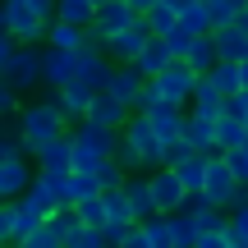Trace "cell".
<instances>
[{"mask_svg": "<svg viewBox=\"0 0 248 248\" xmlns=\"http://www.w3.org/2000/svg\"><path fill=\"white\" fill-rule=\"evenodd\" d=\"M18 133H23V142H28V156H37L42 147H51V142H60V138H69V120H64V110H60V101H55V92L46 101H28L23 110H18Z\"/></svg>", "mask_w": 248, "mask_h": 248, "instance_id": "cell-1", "label": "cell"}, {"mask_svg": "<svg viewBox=\"0 0 248 248\" xmlns=\"http://www.w3.org/2000/svg\"><path fill=\"white\" fill-rule=\"evenodd\" d=\"M198 83H202V78H198L184 60H175L166 74H161V78L147 83V92H152V101H156V106H179V110H184V106H193Z\"/></svg>", "mask_w": 248, "mask_h": 248, "instance_id": "cell-2", "label": "cell"}, {"mask_svg": "<svg viewBox=\"0 0 248 248\" xmlns=\"http://www.w3.org/2000/svg\"><path fill=\"white\" fill-rule=\"evenodd\" d=\"M0 32H9L18 46H42L46 37H51V23L37 18L32 9H28V0H5V5H0Z\"/></svg>", "mask_w": 248, "mask_h": 248, "instance_id": "cell-3", "label": "cell"}, {"mask_svg": "<svg viewBox=\"0 0 248 248\" xmlns=\"http://www.w3.org/2000/svg\"><path fill=\"white\" fill-rule=\"evenodd\" d=\"M133 23H138V14L129 9V0H110L106 9H97V23L88 28V46H101V51H110V42H115L120 32H129Z\"/></svg>", "mask_w": 248, "mask_h": 248, "instance_id": "cell-4", "label": "cell"}, {"mask_svg": "<svg viewBox=\"0 0 248 248\" xmlns=\"http://www.w3.org/2000/svg\"><path fill=\"white\" fill-rule=\"evenodd\" d=\"M46 51H37V46H23V51L14 55V60L0 69V83L5 88H14V92H32L37 83H46Z\"/></svg>", "mask_w": 248, "mask_h": 248, "instance_id": "cell-5", "label": "cell"}, {"mask_svg": "<svg viewBox=\"0 0 248 248\" xmlns=\"http://www.w3.org/2000/svg\"><path fill=\"white\" fill-rule=\"evenodd\" d=\"M124 142H129V147L142 156L147 175H152V170H166V156H170V152H166V142H161L156 133H152L147 115H133V120H129V129H124Z\"/></svg>", "mask_w": 248, "mask_h": 248, "instance_id": "cell-6", "label": "cell"}, {"mask_svg": "<svg viewBox=\"0 0 248 248\" xmlns=\"http://www.w3.org/2000/svg\"><path fill=\"white\" fill-rule=\"evenodd\" d=\"M152 198H156V212L161 216H179L188 207V188L179 179V170H152Z\"/></svg>", "mask_w": 248, "mask_h": 248, "instance_id": "cell-7", "label": "cell"}, {"mask_svg": "<svg viewBox=\"0 0 248 248\" xmlns=\"http://www.w3.org/2000/svg\"><path fill=\"white\" fill-rule=\"evenodd\" d=\"M110 74H115L110 51H101V46H83V51H78V83H83V88L106 92L110 88Z\"/></svg>", "mask_w": 248, "mask_h": 248, "instance_id": "cell-8", "label": "cell"}, {"mask_svg": "<svg viewBox=\"0 0 248 248\" xmlns=\"http://www.w3.org/2000/svg\"><path fill=\"white\" fill-rule=\"evenodd\" d=\"M147 124H152V133H156V138L166 142V152L184 147V133H188V115H184L179 106H156V110H147Z\"/></svg>", "mask_w": 248, "mask_h": 248, "instance_id": "cell-9", "label": "cell"}, {"mask_svg": "<svg viewBox=\"0 0 248 248\" xmlns=\"http://www.w3.org/2000/svg\"><path fill=\"white\" fill-rule=\"evenodd\" d=\"M152 46V28H147V18H138V23L129 28V32H120L115 42H110V60L115 64H138V55Z\"/></svg>", "mask_w": 248, "mask_h": 248, "instance_id": "cell-10", "label": "cell"}, {"mask_svg": "<svg viewBox=\"0 0 248 248\" xmlns=\"http://www.w3.org/2000/svg\"><path fill=\"white\" fill-rule=\"evenodd\" d=\"M32 184H37V175H32V166H28V156L0 161V198H5V202H18Z\"/></svg>", "mask_w": 248, "mask_h": 248, "instance_id": "cell-11", "label": "cell"}, {"mask_svg": "<svg viewBox=\"0 0 248 248\" xmlns=\"http://www.w3.org/2000/svg\"><path fill=\"white\" fill-rule=\"evenodd\" d=\"M88 120H92V124H101V129H110V133H124V129H129V120H133V110H129V106H120L110 92H97V101H92Z\"/></svg>", "mask_w": 248, "mask_h": 248, "instance_id": "cell-12", "label": "cell"}, {"mask_svg": "<svg viewBox=\"0 0 248 248\" xmlns=\"http://www.w3.org/2000/svg\"><path fill=\"white\" fill-rule=\"evenodd\" d=\"M106 92L120 101V106H129V110H133V101L147 92V78H142L133 64H115V74H110V88H106Z\"/></svg>", "mask_w": 248, "mask_h": 248, "instance_id": "cell-13", "label": "cell"}, {"mask_svg": "<svg viewBox=\"0 0 248 248\" xmlns=\"http://www.w3.org/2000/svg\"><path fill=\"white\" fill-rule=\"evenodd\" d=\"M37 175H74V133L37 152Z\"/></svg>", "mask_w": 248, "mask_h": 248, "instance_id": "cell-14", "label": "cell"}, {"mask_svg": "<svg viewBox=\"0 0 248 248\" xmlns=\"http://www.w3.org/2000/svg\"><path fill=\"white\" fill-rule=\"evenodd\" d=\"M55 101H60L64 120L78 129V124L88 120V110H92V101H97V92H92V88H83V83H69L64 92H55Z\"/></svg>", "mask_w": 248, "mask_h": 248, "instance_id": "cell-15", "label": "cell"}, {"mask_svg": "<svg viewBox=\"0 0 248 248\" xmlns=\"http://www.w3.org/2000/svg\"><path fill=\"white\" fill-rule=\"evenodd\" d=\"M124 198H129V207H133V221H152V216H161L156 212V198H152V179L147 175H129V184H124Z\"/></svg>", "mask_w": 248, "mask_h": 248, "instance_id": "cell-16", "label": "cell"}, {"mask_svg": "<svg viewBox=\"0 0 248 248\" xmlns=\"http://www.w3.org/2000/svg\"><path fill=\"white\" fill-rule=\"evenodd\" d=\"M184 142L198 152V156H221V142H216V120L188 115V133H184Z\"/></svg>", "mask_w": 248, "mask_h": 248, "instance_id": "cell-17", "label": "cell"}, {"mask_svg": "<svg viewBox=\"0 0 248 248\" xmlns=\"http://www.w3.org/2000/svg\"><path fill=\"white\" fill-rule=\"evenodd\" d=\"M184 64H188V69L198 74V78H207V74H216V69H221V51H216V37H198V42L188 46Z\"/></svg>", "mask_w": 248, "mask_h": 248, "instance_id": "cell-18", "label": "cell"}, {"mask_svg": "<svg viewBox=\"0 0 248 248\" xmlns=\"http://www.w3.org/2000/svg\"><path fill=\"white\" fill-rule=\"evenodd\" d=\"M225 106H230V101H225V92L216 88V83H212V74H207V78L198 83V97H193V110H188V115H202V120H221V115H225Z\"/></svg>", "mask_w": 248, "mask_h": 248, "instance_id": "cell-19", "label": "cell"}, {"mask_svg": "<svg viewBox=\"0 0 248 248\" xmlns=\"http://www.w3.org/2000/svg\"><path fill=\"white\" fill-rule=\"evenodd\" d=\"M170 64H175V55H170V46L161 42V37H152V46H147V51L138 55V64H133V69H138L142 78L152 83V78H161V74H166Z\"/></svg>", "mask_w": 248, "mask_h": 248, "instance_id": "cell-20", "label": "cell"}, {"mask_svg": "<svg viewBox=\"0 0 248 248\" xmlns=\"http://www.w3.org/2000/svg\"><path fill=\"white\" fill-rule=\"evenodd\" d=\"M216 51H221V64H244L248 60V32L239 28H216Z\"/></svg>", "mask_w": 248, "mask_h": 248, "instance_id": "cell-21", "label": "cell"}, {"mask_svg": "<svg viewBox=\"0 0 248 248\" xmlns=\"http://www.w3.org/2000/svg\"><path fill=\"white\" fill-rule=\"evenodd\" d=\"M179 28H184L188 37H212V32H216L212 5H198V0H188V5L179 9Z\"/></svg>", "mask_w": 248, "mask_h": 248, "instance_id": "cell-22", "label": "cell"}, {"mask_svg": "<svg viewBox=\"0 0 248 248\" xmlns=\"http://www.w3.org/2000/svg\"><path fill=\"white\" fill-rule=\"evenodd\" d=\"M55 18H60V23H69V28H83V32H88V28L97 23V5H92V0H60Z\"/></svg>", "mask_w": 248, "mask_h": 248, "instance_id": "cell-23", "label": "cell"}, {"mask_svg": "<svg viewBox=\"0 0 248 248\" xmlns=\"http://www.w3.org/2000/svg\"><path fill=\"white\" fill-rule=\"evenodd\" d=\"M92 198H101V179L74 170V175H69V188H64V202H69V207H83V202H92Z\"/></svg>", "mask_w": 248, "mask_h": 248, "instance_id": "cell-24", "label": "cell"}, {"mask_svg": "<svg viewBox=\"0 0 248 248\" xmlns=\"http://www.w3.org/2000/svg\"><path fill=\"white\" fill-rule=\"evenodd\" d=\"M216 142H221V156H225V152H239L248 142V124L234 120V115H221V120H216Z\"/></svg>", "mask_w": 248, "mask_h": 248, "instance_id": "cell-25", "label": "cell"}, {"mask_svg": "<svg viewBox=\"0 0 248 248\" xmlns=\"http://www.w3.org/2000/svg\"><path fill=\"white\" fill-rule=\"evenodd\" d=\"M46 46H55V51H74V55H78L83 46H88V32H83V28H69V23H60V18H55V23H51V37H46Z\"/></svg>", "mask_w": 248, "mask_h": 248, "instance_id": "cell-26", "label": "cell"}, {"mask_svg": "<svg viewBox=\"0 0 248 248\" xmlns=\"http://www.w3.org/2000/svg\"><path fill=\"white\" fill-rule=\"evenodd\" d=\"M78 212V221L88 225V230H106L110 225V212H106V193L101 198H92V202H83V207H74Z\"/></svg>", "mask_w": 248, "mask_h": 248, "instance_id": "cell-27", "label": "cell"}, {"mask_svg": "<svg viewBox=\"0 0 248 248\" xmlns=\"http://www.w3.org/2000/svg\"><path fill=\"white\" fill-rule=\"evenodd\" d=\"M142 234H147V244H152V248H175L170 216H152V221H142Z\"/></svg>", "mask_w": 248, "mask_h": 248, "instance_id": "cell-28", "label": "cell"}, {"mask_svg": "<svg viewBox=\"0 0 248 248\" xmlns=\"http://www.w3.org/2000/svg\"><path fill=\"white\" fill-rule=\"evenodd\" d=\"M170 234H175V248H193V244H198V221H193L188 212L170 216Z\"/></svg>", "mask_w": 248, "mask_h": 248, "instance_id": "cell-29", "label": "cell"}, {"mask_svg": "<svg viewBox=\"0 0 248 248\" xmlns=\"http://www.w3.org/2000/svg\"><path fill=\"white\" fill-rule=\"evenodd\" d=\"M64 248H110L106 244V230H88V225H74L64 234Z\"/></svg>", "mask_w": 248, "mask_h": 248, "instance_id": "cell-30", "label": "cell"}, {"mask_svg": "<svg viewBox=\"0 0 248 248\" xmlns=\"http://www.w3.org/2000/svg\"><path fill=\"white\" fill-rule=\"evenodd\" d=\"M212 83H216V88L225 92V101H230V97H239V92H244V74H239V64H221V69L212 74Z\"/></svg>", "mask_w": 248, "mask_h": 248, "instance_id": "cell-31", "label": "cell"}, {"mask_svg": "<svg viewBox=\"0 0 248 248\" xmlns=\"http://www.w3.org/2000/svg\"><path fill=\"white\" fill-rule=\"evenodd\" d=\"M147 28H152V37H170V32L179 28V14H175L170 5H156V9L147 14Z\"/></svg>", "mask_w": 248, "mask_h": 248, "instance_id": "cell-32", "label": "cell"}, {"mask_svg": "<svg viewBox=\"0 0 248 248\" xmlns=\"http://www.w3.org/2000/svg\"><path fill=\"white\" fill-rule=\"evenodd\" d=\"M18 156H28V142H23V133L14 124V129L0 133V161H18Z\"/></svg>", "mask_w": 248, "mask_h": 248, "instance_id": "cell-33", "label": "cell"}, {"mask_svg": "<svg viewBox=\"0 0 248 248\" xmlns=\"http://www.w3.org/2000/svg\"><path fill=\"white\" fill-rule=\"evenodd\" d=\"M225 166H230V175L239 179V184H248V152H225Z\"/></svg>", "mask_w": 248, "mask_h": 248, "instance_id": "cell-34", "label": "cell"}, {"mask_svg": "<svg viewBox=\"0 0 248 248\" xmlns=\"http://www.w3.org/2000/svg\"><path fill=\"white\" fill-rule=\"evenodd\" d=\"M18 110H23V106H18V92L0 83V115H14V120H18Z\"/></svg>", "mask_w": 248, "mask_h": 248, "instance_id": "cell-35", "label": "cell"}, {"mask_svg": "<svg viewBox=\"0 0 248 248\" xmlns=\"http://www.w3.org/2000/svg\"><path fill=\"white\" fill-rule=\"evenodd\" d=\"M28 9H32L37 18H46V23H55V9H60V0H28Z\"/></svg>", "mask_w": 248, "mask_h": 248, "instance_id": "cell-36", "label": "cell"}, {"mask_svg": "<svg viewBox=\"0 0 248 248\" xmlns=\"http://www.w3.org/2000/svg\"><path fill=\"white\" fill-rule=\"evenodd\" d=\"M193 248H230V230H216V234H198Z\"/></svg>", "mask_w": 248, "mask_h": 248, "instance_id": "cell-37", "label": "cell"}, {"mask_svg": "<svg viewBox=\"0 0 248 248\" xmlns=\"http://www.w3.org/2000/svg\"><path fill=\"white\" fill-rule=\"evenodd\" d=\"M225 115H234V120H244V124H248V92H239V97H230Z\"/></svg>", "mask_w": 248, "mask_h": 248, "instance_id": "cell-38", "label": "cell"}, {"mask_svg": "<svg viewBox=\"0 0 248 248\" xmlns=\"http://www.w3.org/2000/svg\"><path fill=\"white\" fill-rule=\"evenodd\" d=\"M230 230L239 234V239H248V207H239V212H230Z\"/></svg>", "mask_w": 248, "mask_h": 248, "instance_id": "cell-39", "label": "cell"}, {"mask_svg": "<svg viewBox=\"0 0 248 248\" xmlns=\"http://www.w3.org/2000/svg\"><path fill=\"white\" fill-rule=\"evenodd\" d=\"M124 248H152V244H147V234H142V225H133V230H129V239H124Z\"/></svg>", "mask_w": 248, "mask_h": 248, "instance_id": "cell-40", "label": "cell"}, {"mask_svg": "<svg viewBox=\"0 0 248 248\" xmlns=\"http://www.w3.org/2000/svg\"><path fill=\"white\" fill-rule=\"evenodd\" d=\"M239 207H248V184L239 188V198H234V212H239Z\"/></svg>", "mask_w": 248, "mask_h": 248, "instance_id": "cell-41", "label": "cell"}, {"mask_svg": "<svg viewBox=\"0 0 248 248\" xmlns=\"http://www.w3.org/2000/svg\"><path fill=\"white\" fill-rule=\"evenodd\" d=\"M230 248H248V239H239V234L230 230Z\"/></svg>", "mask_w": 248, "mask_h": 248, "instance_id": "cell-42", "label": "cell"}, {"mask_svg": "<svg viewBox=\"0 0 248 248\" xmlns=\"http://www.w3.org/2000/svg\"><path fill=\"white\" fill-rule=\"evenodd\" d=\"M239 74H244V92H248V60H244V64H239Z\"/></svg>", "mask_w": 248, "mask_h": 248, "instance_id": "cell-43", "label": "cell"}, {"mask_svg": "<svg viewBox=\"0 0 248 248\" xmlns=\"http://www.w3.org/2000/svg\"><path fill=\"white\" fill-rule=\"evenodd\" d=\"M92 5H97V9H106V5H110V0H92Z\"/></svg>", "mask_w": 248, "mask_h": 248, "instance_id": "cell-44", "label": "cell"}, {"mask_svg": "<svg viewBox=\"0 0 248 248\" xmlns=\"http://www.w3.org/2000/svg\"><path fill=\"white\" fill-rule=\"evenodd\" d=\"M198 5H212V0H198Z\"/></svg>", "mask_w": 248, "mask_h": 248, "instance_id": "cell-45", "label": "cell"}, {"mask_svg": "<svg viewBox=\"0 0 248 248\" xmlns=\"http://www.w3.org/2000/svg\"><path fill=\"white\" fill-rule=\"evenodd\" d=\"M244 152H248V142H244Z\"/></svg>", "mask_w": 248, "mask_h": 248, "instance_id": "cell-46", "label": "cell"}]
</instances>
